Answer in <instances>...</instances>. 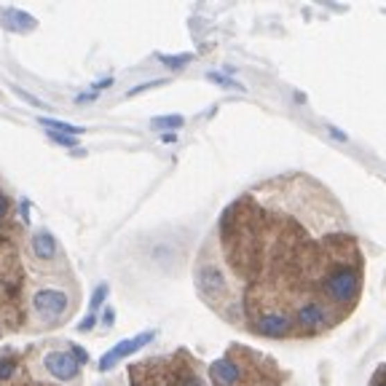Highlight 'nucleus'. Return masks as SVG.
Returning <instances> with one entry per match:
<instances>
[{"label":"nucleus","mask_w":386,"mask_h":386,"mask_svg":"<svg viewBox=\"0 0 386 386\" xmlns=\"http://www.w3.org/2000/svg\"><path fill=\"white\" fill-rule=\"evenodd\" d=\"M365 252L338 196L306 172L261 180L228 204L196 263V290L263 341L325 338L357 311Z\"/></svg>","instance_id":"obj_1"},{"label":"nucleus","mask_w":386,"mask_h":386,"mask_svg":"<svg viewBox=\"0 0 386 386\" xmlns=\"http://www.w3.org/2000/svg\"><path fill=\"white\" fill-rule=\"evenodd\" d=\"M212 386H295L292 376L258 349L234 344L209 365Z\"/></svg>","instance_id":"obj_2"},{"label":"nucleus","mask_w":386,"mask_h":386,"mask_svg":"<svg viewBox=\"0 0 386 386\" xmlns=\"http://www.w3.org/2000/svg\"><path fill=\"white\" fill-rule=\"evenodd\" d=\"M129 386H204V378L188 351H175L129 367Z\"/></svg>","instance_id":"obj_3"},{"label":"nucleus","mask_w":386,"mask_h":386,"mask_svg":"<svg viewBox=\"0 0 386 386\" xmlns=\"http://www.w3.org/2000/svg\"><path fill=\"white\" fill-rule=\"evenodd\" d=\"M33 306H35V311L41 314L46 322H57L60 317H64V311H67V306H70V298H67L62 290L43 287V290L35 292Z\"/></svg>","instance_id":"obj_4"},{"label":"nucleus","mask_w":386,"mask_h":386,"mask_svg":"<svg viewBox=\"0 0 386 386\" xmlns=\"http://www.w3.org/2000/svg\"><path fill=\"white\" fill-rule=\"evenodd\" d=\"M43 365H46V370H49L57 381H73V378H78V373H81V367H83L70 349H67V351H49L46 360H43Z\"/></svg>","instance_id":"obj_5"},{"label":"nucleus","mask_w":386,"mask_h":386,"mask_svg":"<svg viewBox=\"0 0 386 386\" xmlns=\"http://www.w3.org/2000/svg\"><path fill=\"white\" fill-rule=\"evenodd\" d=\"M153 341V333H140V335H134V338H126V341H119V344L113 346L110 351H105L100 360V370H110V367H116L121 360H126L129 354H134L137 349H143L145 344H150Z\"/></svg>","instance_id":"obj_6"},{"label":"nucleus","mask_w":386,"mask_h":386,"mask_svg":"<svg viewBox=\"0 0 386 386\" xmlns=\"http://www.w3.org/2000/svg\"><path fill=\"white\" fill-rule=\"evenodd\" d=\"M0 24L8 33H33L38 21H35V17H30L27 11H19V8H0Z\"/></svg>","instance_id":"obj_7"},{"label":"nucleus","mask_w":386,"mask_h":386,"mask_svg":"<svg viewBox=\"0 0 386 386\" xmlns=\"http://www.w3.org/2000/svg\"><path fill=\"white\" fill-rule=\"evenodd\" d=\"M33 252H35L38 261H51L57 255V239L49 231H38L33 236Z\"/></svg>","instance_id":"obj_8"},{"label":"nucleus","mask_w":386,"mask_h":386,"mask_svg":"<svg viewBox=\"0 0 386 386\" xmlns=\"http://www.w3.org/2000/svg\"><path fill=\"white\" fill-rule=\"evenodd\" d=\"M38 123H41L43 129L54 132V134H62V132H67L70 137H78V134H83L81 126H76V123H64V121H54V119H46V116H41Z\"/></svg>","instance_id":"obj_9"},{"label":"nucleus","mask_w":386,"mask_h":386,"mask_svg":"<svg viewBox=\"0 0 386 386\" xmlns=\"http://www.w3.org/2000/svg\"><path fill=\"white\" fill-rule=\"evenodd\" d=\"M153 126H159V129H177V126H183V119L180 116H159V119H153Z\"/></svg>","instance_id":"obj_10"},{"label":"nucleus","mask_w":386,"mask_h":386,"mask_svg":"<svg viewBox=\"0 0 386 386\" xmlns=\"http://www.w3.org/2000/svg\"><path fill=\"white\" fill-rule=\"evenodd\" d=\"M367 386H386V362L373 370V376H370Z\"/></svg>","instance_id":"obj_11"},{"label":"nucleus","mask_w":386,"mask_h":386,"mask_svg":"<svg viewBox=\"0 0 386 386\" xmlns=\"http://www.w3.org/2000/svg\"><path fill=\"white\" fill-rule=\"evenodd\" d=\"M105 298H107V285H100L97 290H94V295H91V311H97L102 304H105Z\"/></svg>","instance_id":"obj_12"},{"label":"nucleus","mask_w":386,"mask_h":386,"mask_svg":"<svg viewBox=\"0 0 386 386\" xmlns=\"http://www.w3.org/2000/svg\"><path fill=\"white\" fill-rule=\"evenodd\" d=\"M49 137H51L57 145H67V148L76 145V137H70V134H54V132H49Z\"/></svg>","instance_id":"obj_13"},{"label":"nucleus","mask_w":386,"mask_h":386,"mask_svg":"<svg viewBox=\"0 0 386 386\" xmlns=\"http://www.w3.org/2000/svg\"><path fill=\"white\" fill-rule=\"evenodd\" d=\"M70 346V351H73V354H76V360H78V362H81V365H86V362H89V354H86V351H83L81 346L78 344H67Z\"/></svg>","instance_id":"obj_14"},{"label":"nucleus","mask_w":386,"mask_h":386,"mask_svg":"<svg viewBox=\"0 0 386 386\" xmlns=\"http://www.w3.org/2000/svg\"><path fill=\"white\" fill-rule=\"evenodd\" d=\"M191 60L188 54H183V57H161L164 64H169V67H180V64H185V62Z\"/></svg>","instance_id":"obj_15"},{"label":"nucleus","mask_w":386,"mask_h":386,"mask_svg":"<svg viewBox=\"0 0 386 386\" xmlns=\"http://www.w3.org/2000/svg\"><path fill=\"white\" fill-rule=\"evenodd\" d=\"M14 373V360H0V378H8Z\"/></svg>","instance_id":"obj_16"},{"label":"nucleus","mask_w":386,"mask_h":386,"mask_svg":"<svg viewBox=\"0 0 386 386\" xmlns=\"http://www.w3.org/2000/svg\"><path fill=\"white\" fill-rule=\"evenodd\" d=\"M8 218V196L0 191V223Z\"/></svg>","instance_id":"obj_17"},{"label":"nucleus","mask_w":386,"mask_h":386,"mask_svg":"<svg viewBox=\"0 0 386 386\" xmlns=\"http://www.w3.org/2000/svg\"><path fill=\"white\" fill-rule=\"evenodd\" d=\"M91 327H94V314H89V317H86V319H83L81 325H78V330H81V333H89V330H91Z\"/></svg>","instance_id":"obj_18"},{"label":"nucleus","mask_w":386,"mask_h":386,"mask_svg":"<svg viewBox=\"0 0 386 386\" xmlns=\"http://www.w3.org/2000/svg\"><path fill=\"white\" fill-rule=\"evenodd\" d=\"M102 319H105V325H113V319H116V311H113V308H107Z\"/></svg>","instance_id":"obj_19"}]
</instances>
